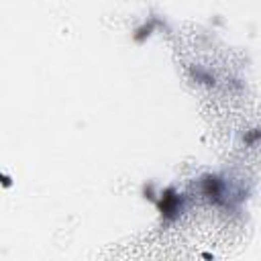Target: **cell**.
Instances as JSON below:
<instances>
[{
  "instance_id": "6da1fadb",
  "label": "cell",
  "mask_w": 261,
  "mask_h": 261,
  "mask_svg": "<svg viewBox=\"0 0 261 261\" xmlns=\"http://www.w3.org/2000/svg\"><path fill=\"white\" fill-rule=\"evenodd\" d=\"M176 210H178V198H176L172 192L165 194L163 200H161V212H163L165 216H174Z\"/></svg>"
},
{
  "instance_id": "7a4b0ae2",
  "label": "cell",
  "mask_w": 261,
  "mask_h": 261,
  "mask_svg": "<svg viewBox=\"0 0 261 261\" xmlns=\"http://www.w3.org/2000/svg\"><path fill=\"white\" fill-rule=\"evenodd\" d=\"M204 194L210 196V198H218V194H220V184H218V180L208 178L206 182H204Z\"/></svg>"
}]
</instances>
